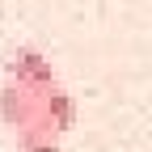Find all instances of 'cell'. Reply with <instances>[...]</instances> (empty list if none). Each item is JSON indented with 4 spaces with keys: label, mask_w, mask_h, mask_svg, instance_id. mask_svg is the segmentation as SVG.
<instances>
[{
    "label": "cell",
    "mask_w": 152,
    "mask_h": 152,
    "mask_svg": "<svg viewBox=\"0 0 152 152\" xmlns=\"http://www.w3.org/2000/svg\"><path fill=\"white\" fill-rule=\"evenodd\" d=\"M9 80L13 85H21V89H34V93H42V89H51V85H59L55 80V68H51V59L42 51H34V47H17L13 55H9Z\"/></svg>",
    "instance_id": "cell-1"
},
{
    "label": "cell",
    "mask_w": 152,
    "mask_h": 152,
    "mask_svg": "<svg viewBox=\"0 0 152 152\" xmlns=\"http://www.w3.org/2000/svg\"><path fill=\"white\" fill-rule=\"evenodd\" d=\"M0 123L13 127V131L34 127V123H38V93L4 80V85H0Z\"/></svg>",
    "instance_id": "cell-2"
},
{
    "label": "cell",
    "mask_w": 152,
    "mask_h": 152,
    "mask_svg": "<svg viewBox=\"0 0 152 152\" xmlns=\"http://www.w3.org/2000/svg\"><path fill=\"white\" fill-rule=\"evenodd\" d=\"M76 123V102H72V93H64L59 85H51L38 93V123L34 127H47L55 131V135H64V131H72Z\"/></svg>",
    "instance_id": "cell-3"
},
{
    "label": "cell",
    "mask_w": 152,
    "mask_h": 152,
    "mask_svg": "<svg viewBox=\"0 0 152 152\" xmlns=\"http://www.w3.org/2000/svg\"><path fill=\"white\" fill-rule=\"evenodd\" d=\"M17 148L21 152H59V135L47 127H21L17 131Z\"/></svg>",
    "instance_id": "cell-4"
}]
</instances>
